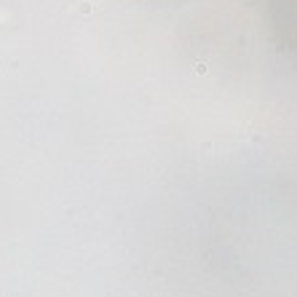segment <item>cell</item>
<instances>
[{
    "label": "cell",
    "instance_id": "6da1fadb",
    "mask_svg": "<svg viewBox=\"0 0 297 297\" xmlns=\"http://www.w3.org/2000/svg\"><path fill=\"white\" fill-rule=\"evenodd\" d=\"M196 73L198 75H206V64H204V62H198V64H196Z\"/></svg>",
    "mask_w": 297,
    "mask_h": 297
}]
</instances>
